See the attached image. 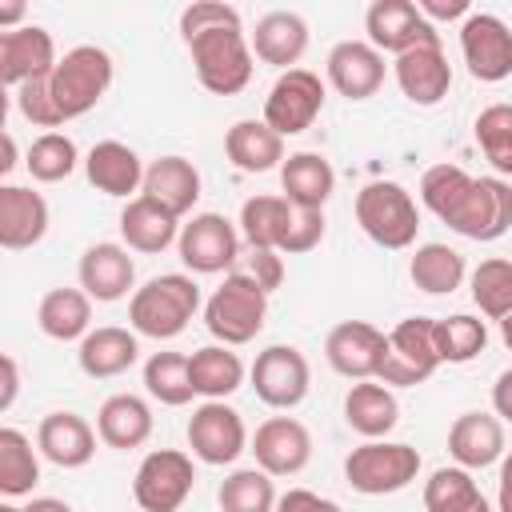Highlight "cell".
I'll use <instances>...</instances> for the list:
<instances>
[{"label": "cell", "instance_id": "d6a6232c", "mask_svg": "<svg viewBox=\"0 0 512 512\" xmlns=\"http://www.w3.org/2000/svg\"><path fill=\"white\" fill-rule=\"evenodd\" d=\"M36 324L48 340H84L92 332V296L84 288H52L36 308Z\"/></svg>", "mask_w": 512, "mask_h": 512}, {"label": "cell", "instance_id": "f6af8a7d", "mask_svg": "<svg viewBox=\"0 0 512 512\" xmlns=\"http://www.w3.org/2000/svg\"><path fill=\"white\" fill-rule=\"evenodd\" d=\"M476 144L500 176H512V104L500 100L476 116Z\"/></svg>", "mask_w": 512, "mask_h": 512}, {"label": "cell", "instance_id": "f1b7e54d", "mask_svg": "<svg viewBox=\"0 0 512 512\" xmlns=\"http://www.w3.org/2000/svg\"><path fill=\"white\" fill-rule=\"evenodd\" d=\"M140 356V344H136V332L128 328H116V324H104V328H92L84 340H80V372L92 376V380H112L120 372H128Z\"/></svg>", "mask_w": 512, "mask_h": 512}, {"label": "cell", "instance_id": "ac0fdd59", "mask_svg": "<svg viewBox=\"0 0 512 512\" xmlns=\"http://www.w3.org/2000/svg\"><path fill=\"white\" fill-rule=\"evenodd\" d=\"M56 40L40 24H20L12 32H0V80L8 88H20L28 80L52 76L56 68Z\"/></svg>", "mask_w": 512, "mask_h": 512}, {"label": "cell", "instance_id": "f5cc1de1", "mask_svg": "<svg viewBox=\"0 0 512 512\" xmlns=\"http://www.w3.org/2000/svg\"><path fill=\"white\" fill-rule=\"evenodd\" d=\"M492 412L500 420H512V368H504L492 384Z\"/></svg>", "mask_w": 512, "mask_h": 512}, {"label": "cell", "instance_id": "9a60e30c", "mask_svg": "<svg viewBox=\"0 0 512 512\" xmlns=\"http://www.w3.org/2000/svg\"><path fill=\"white\" fill-rule=\"evenodd\" d=\"M364 32L376 52H392V56H400L416 44L440 40L436 24H428L412 0H372L364 12Z\"/></svg>", "mask_w": 512, "mask_h": 512}, {"label": "cell", "instance_id": "8992f818", "mask_svg": "<svg viewBox=\"0 0 512 512\" xmlns=\"http://www.w3.org/2000/svg\"><path fill=\"white\" fill-rule=\"evenodd\" d=\"M108 84H112V56L96 44H76L72 52L60 56V64L48 76L60 120H76L92 112L104 100Z\"/></svg>", "mask_w": 512, "mask_h": 512}, {"label": "cell", "instance_id": "60d3db41", "mask_svg": "<svg viewBox=\"0 0 512 512\" xmlns=\"http://www.w3.org/2000/svg\"><path fill=\"white\" fill-rule=\"evenodd\" d=\"M216 500H220V512H276L280 496L264 468H236L232 476H224Z\"/></svg>", "mask_w": 512, "mask_h": 512}, {"label": "cell", "instance_id": "680465c9", "mask_svg": "<svg viewBox=\"0 0 512 512\" xmlns=\"http://www.w3.org/2000/svg\"><path fill=\"white\" fill-rule=\"evenodd\" d=\"M16 168V140H12V132H4V160H0V172L8 176Z\"/></svg>", "mask_w": 512, "mask_h": 512}, {"label": "cell", "instance_id": "6125c7cd", "mask_svg": "<svg viewBox=\"0 0 512 512\" xmlns=\"http://www.w3.org/2000/svg\"><path fill=\"white\" fill-rule=\"evenodd\" d=\"M472 512H492V504H488V500H484V504H480V508H472Z\"/></svg>", "mask_w": 512, "mask_h": 512}, {"label": "cell", "instance_id": "4fadbf2b", "mask_svg": "<svg viewBox=\"0 0 512 512\" xmlns=\"http://www.w3.org/2000/svg\"><path fill=\"white\" fill-rule=\"evenodd\" d=\"M248 376H252L256 396L268 408H280V412L296 408L308 396V384H312V368H308L304 352L292 348V344H268L256 356V364H252Z\"/></svg>", "mask_w": 512, "mask_h": 512}, {"label": "cell", "instance_id": "db71d44e", "mask_svg": "<svg viewBox=\"0 0 512 512\" xmlns=\"http://www.w3.org/2000/svg\"><path fill=\"white\" fill-rule=\"evenodd\" d=\"M0 372H4V392H0V412H8L16 404V392H20V368L12 356H0Z\"/></svg>", "mask_w": 512, "mask_h": 512}, {"label": "cell", "instance_id": "44dd1931", "mask_svg": "<svg viewBox=\"0 0 512 512\" xmlns=\"http://www.w3.org/2000/svg\"><path fill=\"white\" fill-rule=\"evenodd\" d=\"M76 276H80V288H84L92 300L112 304V300H124L128 288L136 284V264H132V256H128L124 244L100 240V244L84 248Z\"/></svg>", "mask_w": 512, "mask_h": 512}, {"label": "cell", "instance_id": "ba28073f", "mask_svg": "<svg viewBox=\"0 0 512 512\" xmlns=\"http://www.w3.org/2000/svg\"><path fill=\"white\" fill-rule=\"evenodd\" d=\"M440 368L436 352V320L428 316H408L388 332V352L380 360L376 380L388 388H412L424 384Z\"/></svg>", "mask_w": 512, "mask_h": 512}, {"label": "cell", "instance_id": "8fae6325", "mask_svg": "<svg viewBox=\"0 0 512 512\" xmlns=\"http://www.w3.org/2000/svg\"><path fill=\"white\" fill-rule=\"evenodd\" d=\"M460 52L480 84H500L512 76V28L492 12H468L460 24Z\"/></svg>", "mask_w": 512, "mask_h": 512}, {"label": "cell", "instance_id": "ffe728a7", "mask_svg": "<svg viewBox=\"0 0 512 512\" xmlns=\"http://www.w3.org/2000/svg\"><path fill=\"white\" fill-rule=\"evenodd\" d=\"M384 52H376L368 40H340L328 52V84L348 100H368L384 84Z\"/></svg>", "mask_w": 512, "mask_h": 512}, {"label": "cell", "instance_id": "3957f363", "mask_svg": "<svg viewBox=\"0 0 512 512\" xmlns=\"http://www.w3.org/2000/svg\"><path fill=\"white\" fill-rule=\"evenodd\" d=\"M264 320H268V292L248 272H228L224 284L204 300V328L228 348L256 340Z\"/></svg>", "mask_w": 512, "mask_h": 512}, {"label": "cell", "instance_id": "30bf717a", "mask_svg": "<svg viewBox=\"0 0 512 512\" xmlns=\"http://www.w3.org/2000/svg\"><path fill=\"white\" fill-rule=\"evenodd\" d=\"M324 108V80L308 68H288L264 96V124L280 136L308 132Z\"/></svg>", "mask_w": 512, "mask_h": 512}, {"label": "cell", "instance_id": "6da1fadb", "mask_svg": "<svg viewBox=\"0 0 512 512\" xmlns=\"http://www.w3.org/2000/svg\"><path fill=\"white\" fill-rule=\"evenodd\" d=\"M420 200L468 240H500L512 228V184L504 176H468L456 164H432L420 176Z\"/></svg>", "mask_w": 512, "mask_h": 512}, {"label": "cell", "instance_id": "94428289", "mask_svg": "<svg viewBox=\"0 0 512 512\" xmlns=\"http://www.w3.org/2000/svg\"><path fill=\"white\" fill-rule=\"evenodd\" d=\"M0 512H24V508H16V504H0Z\"/></svg>", "mask_w": 512, "mask_h": 512}, {"label": "cell", "instance_id": "8d00e7d4", "mask_svg": "<svg viewBox=\"0 0 512 512\" xmlns=\"http://www.w3.org/2000/svg\"><path fill=\"white\" fill-rule=\"evenodd\" d=\"M40 484V460L20 428H0V492L8 500L28 496Z\"/></svg>", "mask_w": 512, "mask_h": 512}, {"label": "cell", "instance_id": "c3c4849f", "mask_svg": "<svg viewBox=\"0 0 512 512\" xmlns=\"http://www.w3.org/2000/svg\"><path fill=\"white\" fill-rule=\"evenodd\" d=\"M324 240V212L316 208H296L292 212V224L280 240V256H300V252H312L316 244Z\"/></svg>", "mask_w": 512, "mask_h": 512}, {"label": "cell", "instance_id": "4316f807", "mask_svg": "<svg viewBox=\"0 0 512 512\" xmlns=\"http://www.w3.org/2000/svg\"><path fill=\"white\" fill-rule=\"evenodd\" d=\"M140 196L156 200L164 212H172V216L180 220V216H188V212L196 208V200H200V172H196V164L184 160V156H160V160L148 164Z\"/></svg>", "mask_w": 512, "mask_h": 512}, {"label": "cell", "instance_id": "ab89813d", "mask_svg": "<svg viewBox=\"0 0 512 512\" xmlns=\"http://www.w3.org/2000/svg\"><path fill=\"white\" fill-rule=\"evenodd\" d=\"M484 504L480 484L472 480L468 468H436L424 480V508L428 512H472Z\"/></svg>", "mask_w": 512, "mask_h": 512}, {"label": "cell", "instance_id": "9c48e42d", "mask_svg": "<svg viewBox=\"0 0 512 512\" xmlns=\"http://www.w3.org/2000/svg\"><path fill=\"white\" fill-rule=\"evenodd\" d=\"M192 484H196L192 456L180 448H156L140 460L132 476V496L140 512H176L188 500Z\"/></svg>", "mask_w": 512, "mask_h": 512}, {"label": "cell", "instance_id": "d590c367", "mask_svg": "<svg viewBox=\"0 0 512 512\" xmlns=\"http://www.w3.org/2000/svg\"><path fill=\"white\" fill-rule=\"evenodd\" d=\"M408 276H412V284L420 292L448 296L464 280V256L456 248H448V244H420L416 256H412V264H408Z\"/></svg>", "mask_w": 512, "mask_h": 512}, {"label": "cell", "instance_id": "6f0895ef", "mask_svg": "<svg viewBox=\"0 0 512 512\" xmlns=\"http://www.w3.org/2000/svg\"><path fill=\"white\" fill-rule=\"evenodd\" d=\"M24 16V4L20 0H12V4H0V28L4 32H12V24Z\"/></svg>", "mask_w": 512, "mask_h": 512}, {"label": "cell", "instance_id": "e0dca14e", "mask_svg": "<svg viewBox=\"0 0 512 512\" xmlns=\"http://www.w3.org/2000/svg\"><path fill=\"white\" fill-rule=\"evenodd\" d=\"M252 456L268 476H296L312 460V432L296 416H268L252 436Z\"/></svg>", "mask_w": 512, "mask_h": 512}, {"label": "cell", "instance_id": "74e56055", "mask_svg": "<svg viewBox=\"0 0 512 512\" xmlns=\"http://www.w3.org/2000/svg\"><path fill=\"white\" fill-rule=\"evenodd\" d=\"M292 212L296 208L284 196H252L240 208V232L252 248H276L280 252V240L292 224Z\"/></svg>", "mask_w": 512, "mask_h": 512}, {"label": "cell", "instance_id": "7c38bea8", "mask_svg": "<svg viewBox=\"0 0 512 512\" xmlns=\"http://www.w3.org/2000/svg\"><path fill=\"white\" fill-rule=\"evenodd\" d=\"M188 448L200 464L224 468L248 448V428L240 412L224 400H204L188 420Z\"/></svg>", "mask_w": 512, "mask_h": 512}, {"label": "cell", "instance_id": "1f68e13d", "mask_svg": "<svg viewBox=\"0 0 512 512\" xmlns=\"http://www.w3.org/2000/svg\"><path fill=\"white\" fill-rule=\"evenodd\" d=\"M96 432H100V440L108 448H120V452L140 448L152 436V408L140 396H132V392H116V396H108L100 404Z\"/></svg>", "mask_w": 512, "mask_h": 512}, {"label": "cell", "instance_id": "603a6c76", "mask_svg": "<svg viewBox=\"0 0 512 512\" xmlns=\"http://www.w3.org/2000/svg\"><path fill=\"white\" fill-rule=\"evenodd\" d=\"M48 232V200L24 184L0 188V244L8 252H24L40 244Z\"/></svg>", "mask_w": 512, "mask_h": 512}, {"label": "cell", "instance_id": "836d02e7", "mask_svg": "<svg viewBox=\"0 0 512 512\" xmlns=\"http://www.w3.org/2000/svg\"><path fill=\"white\" fill-rule=\"evenodd\" d=\"M224 152L240 172H268L284 164V136L272 132L264 120H236L224 132Z\"/></svg>", "mask_w": 512, "mask_h": 512}, {"label": "cell", "instance_id": "f907efd6", "mask_svg": "<svg viewBox=\"0 0 512 512\" xmlns=\"http://www.w3.org/2000/svg\"><path fill=\"white\" fill-rule=\"evenodd\" d=\"M276 512H344L336 500L320 496V492H308V488H288L280 500H276Z\"/></svg>", "mask_w": 512, "mask_h": 512}, {"label": "cell", "instance_id": "7402d4cb", "mask_svg": "<svg viewBox=\"0 0 512 512\" xmlns=\"http://www.w3.org/2000/svg\"><path fill=\"white\" fill-rule=\"evenodd\" d=\"M96 428L76 412H48L36 428V448L56 468H84L96 456Z\"/></svg>", "mask_w": 512, "mask_h": 512}, {"label": "cell", "instance_id": "5b68a950", "mask_svg": "<svg viewBox=\"0 0 512 512\" xmlns=\"http://www.w3.org/2000/svg\"><path fill=\"white\" fill-rule=\"evenodd\" d=\"M356 224L364 228V236L380 248H408L420 232V212L416 200L404 184L396 180H372L356 192Z\"/></svg>", "mask_w": 512, "mask_h": 512}, {"label": "cell", "instance_id": "f35d334b", "mask_svg": "<svg viewBox=\"0 0 512 512\" xmlns=\"http://www.w3.org/2000/svg\"><path fill=\"white\" fill-rule=\"evenodd\" d=\"M144 388L152 400L168 404V408H180L196 396L192 388V368H188V356L184 352H152L148 364H144Z\"/></svg>", "mask_w": 512, "mask_h": 512}, {"label": "cell", "instance_id": "d4e9b609", "mask_svg": "<svg viewBox=\"0 0 512 512\" xmlns=\"http://www.w3.org/2000/svg\"><path fill=\"white\" fill-rule=\"evenodd\" d=\"M308 52V24L300 12H288V8H276V12H264L256 20V32H252V56L288 72L292 64H300V56Z\"/></svg>", "mask_w": 512, "mask_h": 512}, {"label": "cell", "instance_id": "11a10c76", "mask_svg": "<svg viewBox=\"0 0 512 512\" xmlns=\"http://www.w3.org/2000/svg\"><path fill=\"white\" fill-rule=\"evenodd\" d=\"M496 512H512V452L500 464V488H496Z\"/></svg>", "mask_w": 512, "mask_h": 512}, {"label": "cell", "instance_id": "cb8c5ba5", "mask_svg": "<svg viewBox=\"0 0 512 512\" xmlns=\"http://www.w3.org/2000/svg\"><path fill=\"white\" fill-rule=\"evenodd\" d=\"M144 164H140V156L128 148V144H120V140H100V144H92L88 148V156H84V176H88V184L96 188V192H104V196H140V188H144Z\"/></svg>", "mask_w": 512, "mask_h": 512}, {"label": "cell", "instance_id": "b9f144b4", "mask_svg": "<svg viewBox=\"0 0 512 512\" xmlns=\"http://www.w3.org/2000/svg\"><path fill=\"white\" fill-rule=\"evenodd\" d=\"M488 344V328L484 320L468 316V312H456V316H444L436 320V352H440V364H468L484 352Z\"/></svg>", "mask_w": 512, "mask_h": 512}, {"label": "cell", "instance_id": "7dc6e473", "mask_svg": "<svg viewBox=\"0 0 512 512\" xmlns=\"http://www.w3.org/2000/svg\"><path fill=\"white\" fill-rule=\"evenodd\" d=\"M208 28H240V12L220 0H192L180 12V36L192 40L196 32H208Z\"/></svg>", "mask_w": 512, "mask_h": 512}, {"label": "cell", "instance_id": "e575fe53", "mask_svg": "<svg viewBox=\"0 0 512 512\" xmlns=\"http://www.w3.org/2000/svg\"><path fill=\"white\" fill-rule=\"evenodd\" d=\"M192 368V388L204 400H224L244 384V360L228 344H204L188 356Z\"/></svg>", "mask_w": 512, "mask_h": 512}, {"label": "cell", "instance_id": "2e32d148", "mask_svg": "<svg viewBox=\"0 0 512 512\" xmlns=\"http://www.w3.org/2000/svg\"><path fill=\"white\" fill-rule=\"evenodd\" d=\"M384 352H388V332H380L368 320H340L324 340V356L332 372L348 380H376Z\"/></svg>", "mask_w": 512, "mask_h": 512}, {"label": "cell", "instance_id": "5bb4252c", "mask_svg": "<svg viewBox=\"0 0 512 512\" xmlns=\"http://www.w3.org/2000/svg\"><path fill=\"white\" fill-rule=\"evenodd\" d=\"M180 260L188 272H200V276H216L224 268H232V260L240 256V236L232 228L228 216L220 212H196L184 228H180Z\"/></svg>", "mask_w": 512, "mask_h": 512}, {"label": "cell", "instance_id": "9f6ffc18", "mask_svg": "<svg viewBox=\"0 0 512 512\" xmlns=\"http://www.w3.org/2000/svg\"><path fill=\"white\" fill-rule=\"evenodd\" d=\"M24 512H72V504H64V500H56V496H36Z\"/></svg>", "mask_w": 512, "mask_h": 512}, {"label": "cell", "instance_id": "91938a15", "mask_svg": "<svg viewBox=\"0 0 512 512\" xmlns=\"http://www.w3.org/2000/svg\"><path fill=\"white\" fill-rule=\"evenodd\" d=\"M500 340H504V348L512 352V312H508V316L500 320Z\"/></svg>", "mask_w": 512, "mask_h": 512}, {"label": "cell", "instance_id": "f546056e", "mask_svg": "<svg viewBox=\"0 0 512 512\" xmlns=\"http://www.w3.org/2000/svg\"><path fill=\"white\" fill-rule=\"evenodd\" d=\"M344 420L352 432H360L364 440H384L396 420H400V404L392 396L388 384L380 380H356L344 396Z\"/></svg>", "mask_w": 512, "mask_h": 512}, {"label": "cell", "instance_id": "277c9868", "mask_svg": "<svg viewBox=\"0 0 512 512\" xmlns=\"http://www.w3.org/2000/svg\"><path fill=\"white\" fill-rule=\"evenodd\" d=\"M192 52V68L196 80L212 92V96H236L248 88L252 80V40L244 36V28H208L196 32L192 40H184Z\"/></svg>", "mask_w": 512, "mask_h": 512}, {"label": "cell", "instance_id": "7bdbcfd3", "mask_svg": "<svg viewBox=\"0 0 512 512\" xmlns=\"http://www.w3.org/2000/svg\"><path fill=\"white\" fill-rule=\"evenodd\" d=\"M24 164H28L32 180L56 184V180H68V176L76 172L80 152H76L72 136H64V132H44V136H36V140L28 144V160H24Z\"/></svg>", "mask_w": 512, "mask_h": 512}, {"label": "cell", "instance_id": "4dcf8cb0", "mask_svg": "<svg viewBox=\"0 0 512 512\" xmlns=\"http://www.w3.org/2000/svg\"><path fill=\"white\" fill-rule=\"evenodd\" d=\"M180 228L184 224L148 196H132L120 212V236L132 252H164L172 240H180Z\"/></svg>", "mask_w": 512, "mask_h": 512}, {"label": "cell", "instance_id": "d6986e66", "mask_svg": "<svg viewBox=\"0 0 512 512\" xmlns=\"http://www.w3.org/2000/svg\"><path fill=\"white\" fill-rule=\"evenodd\" d=\"M392 72H396L400 92H404L412 104H420V108L440 104V100L448 96V88H452V64H448L440 40L416 44V48L400 52L396 64H392Z\"/></svg>", "mask_w": 512, "mask_h": 512}, {"label": "cell", "instance_id": "83f0119b", "mask_svg": "<svg viewBox=\"0 0 512 512\" xmlns=\"http://www.w3.org/2000/svg\"><path fill=\"white\" fill-rule=\"evenodd\" d=\"M280 188H284V200L292 208L324 212V204L336 192V172L320 152H292L280 164Z\"/></svg>", "mask_w": 512, "mask_h": 512}, {"label": "cell", "instance_id": "484cf974", "mask_svg": "<svg viewBox=\"0 0 512 512\" xmlns=\"http://www.w3.org/2000/svg\"><path fill=\"white\" fill-rule=\"evenodd\" d=\"M448 452L460 468H488L504 456V424L492 412H460L448 428Z\"/></svg>", "mask_w": 512, "mask_h": 512}, {"label": "cell", "instance_id": "816d5d0a", "mask_svg": "<svg viewBox=\"0 0 512 512\" xmlns=\"http://www.w3.org/2000/svg\"><path fill=\"white\" fill-rule=\"evenodd\" d=\"M424 12V20H456V16H468V0H420L416 4Z\"/></svg>", "mask_w": 512, "mask_h": 512}, {"label": "cell", "instance_id": "bcb514c9", "mask_svg": "<svg viewBox=\"0 0 512 512\" xmlns=\"http://www.w3.org/2000/svg\"><path fill=\"white\" fill-rule=\"evenodd\" d=\"M16 108L20 116L32 124V128H60V112H56V100H52V88H48V76L40 80H28L16 88Z\"/></svg>", "mask_w": 512, "mask_h": 512}, {"label": "cell", "instance_id": "681fc988", "mask_svg": "<svg viewBox=\"0 0 512 512\" xmlns=\"http://www.w3.org/2000/svg\"><path fill=\"white\" fill-rule=\"evenodd\" d=\"M264 292H276L284 284V256L276 248H252L248 256V268H244Z\"/></svg>", "mask_w": 512, "mask_h": 512}, {"label": "cell", "instance_id": "ee69618b", "mask_svg": "<svg viewBox=\"0 0 512 512\" xmlns=\"http://www.w3.org/2000/svg\"><path fill=\"white\" fill-rule=\"evenodd\" d=\"M472 300L488 320H504L512 312V260H480L472 268Z\"/></svg>", "mask_w": 512, "mask_h": 512}, {"label": "cell", "instance_id": "52a82bcc", "mask_svg": "<svg viewBox=\"0 0 512 512\" xmlns=\"http://www.w3.org/2000/svg\"><path fill=\"white\" fill-rule=\"evenodd\" d=\"M420 476V452L400 440H364L344 456V480L364 496H388Z\"/></svg>", "mask_w": 512, "mask_h": 512}, {"label": "cell", "instance_id": "7a4b0ae2", "mask_svg": "<svg viewBox=\"0 0 512 512\" xmlns=\"http://www.w3.org/2000/svg\"><path fill=\"white\" fill-rule=\"evenodd\" d=\"M200 308V288L192 276L184 272H164L152 276L144 288L132 292L128 300V324L136 336H152V340H172L188 328V320Z\"/></svg>", "mask_w": 512, "mask_h": 512}]
</instances>
